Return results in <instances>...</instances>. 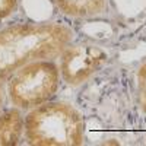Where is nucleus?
I'll list each match as a JSON object with an SVG mask.
<instances>
[{
	"mask_svg": "<svg viewBox=\"0 0 146 146\" xmlns=\"http://www.w3.org/2000/svg\"><path fill=\"white\" fill-rule=\"evenodd\" d=\"M73 40V31L62 23H19L0 31V79L35 60L60 57Z\"/></svg>",
	"mask_w": 146,
	"mask_h": 146,
	"instance_id": "nucleus-1",
	"label": "nucleus"
},
{
	"mask_svg": "<svg viewBox=\"0 0 146 146\" xmlns=\"http://www.w3.org/2000/svg\"><path fill=\"white\" fill-rule=\"evenodd\" d=\"M23 136L31 146H79L85 139V121L75 107L48 101L23 117Z\"/></svg>",
	"mask_w": 146,
	"mask_h": 146,
	"instance_id": "nucleus-2",
	"label": "nucleus"
},
{
	"mask_svg": "<svg viewBox=\"0 0 146 146\" xmlns=\"http://www.w3.org/2000/svg\"><path fill=\"white\" fill-rule=\"evenodd\" d=\"M60 69L53 60H35L19 67L7 82L10 102L19 110H32L56 95Z\"/></svg>",
	"mask_w": 146,
	"mask_h": 146,
	"instance_id": "nucleus-3",
	"label": "nucleus"
},
{
	"mask_svg": "<svg viewBox=\"0 0 146 146\" xmlns=\"http://www.w3.org/2000/svg\"><path fill=\"white\" fill-rule=\"evenodd\" d=\"M107 60V54L96 45H67L60 54V75L67 85L78 86L86 82Z\"/></svg>",
	"mask_w": 146,
	"mask_h": 146,
	"instance_id": "nucleus-4",
	"label": "nucleus"
},
{
	"mask_svg": "<svg viewBox=\"0 0 146 146\" xmlns=\"http://www.w3.org/2000/svg\"><path fill=\"white\" fill-rule=\"evenodd\" d=\"M23 135V115L13 107L0 113V146H15Z\"/></svg>",
	"mask_w": 146,
	"mask_h": 146,
	"instance_id": "nucleus-5",
	"label": "nucleus"
},
{
	"mask_svg": "<svg viewBox=\"0 0 146 146\" xmlns=\"http://www.w3.org/2000/svg\"><path fill=\"white\" fill-rule=\"evenodd\" d=\"M57 7L72 18H91L104 12L105 0H54Z\"/></svg>",
	"mask_w": 146,
	"mask_h": 146,
	"instance_id": "nucleus-6",
	"label": "nucleus"
},
{
	"mask_svg": "<svg viewBox=\"0 0 146 146\" xmlns=\"http://www.w3.org/2000/svg\"><path fill=\"white\" fill-rule=\"evenodd\" d=\"M137 96L140 108L146 113V63L137 70Z\"/></svg>",
	"mask_w": 146,
	"mask_h": 146,
	"instance_id": "nucleus-7",
	"label": "nucleus"
},
{
	"mask_svg": "<svg viewBox=\"0 0 146 146\" xmlns=\"http://www.w3.org/2000/svg\"><path fill=\"white\" fill-rule=\"evenodd\" d=\"M18 7V0H0V21L10 16Z\"/></svg>",
	"mask_w": 146,
	"mask_h": 146,
	"instance_id": "nucleus-8",
	"label": "nucleus"
},
{
	"mask_svg": "<svg viewBox=\"0 0 146 146\" xmlns=\"http://www.w3.org/2000/svg\"><path fill=\"white\" fill-rule=\"evenodd\" d=\"M3 82L5 80H2L0 79V113H2V108H3Z\"/></svg>",
	"mask_w": 146,
	"mask_h": 146,
	"instance_id": "nucleus-9",
	"label": "nucleus"
}]
</instances>
